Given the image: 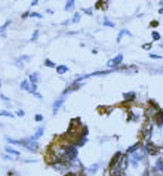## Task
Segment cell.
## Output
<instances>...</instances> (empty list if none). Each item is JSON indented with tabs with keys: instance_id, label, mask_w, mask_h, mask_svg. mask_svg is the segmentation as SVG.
Returning a JSON list of instances; mask_svg holds the SVG:
<instances>
[{
	"instance_id": "obj_1",
	"label": "cell",
	"mask_w": 163,
	"mask_h": 176,
	"mask_svg": "<svg viewBox=\"0 0 163 176\" xmlns=\"http://www.w3.org/2000/svg\"><path fill=\"white\" fill-rule=\"evenodd\" d=\"M153 130H154V123L151 120H147L144 124H142V127H141V133H140V138H141V142H147L151 139V136H153Z\"/></svg>"
},
{
	"instance_id": "obj_2",
	"label": "cell",
	"mask_w": 163,
	"mask_h": 176,
	"mask_svg": "<svg viewBox=\"0 0 163 176\" xmlns=\"http://www.w3.org/2000/svg\"><path fill=\"white\" fill-rule=\"evenodd\" d=\"M19 145L27 148V151H30V153H39L40 149V145L37 141H33L31 138H25V139H21L19 141Z\"/></svg>"
},
{
	"instance_id": "obj_3",
	"label": "cell",
	"mask_w": 163,
	"mask_h": 176,
	"mask_svg": "<svg viewBox=\"0 0 163 176\" xmlns=\"http://www.w3.org/2000/svg\"><path fill=\"white\" fill-rule=\"evenodd\" d=\"M142 116H145V111L142 110V108H131L129 111H128V121H135V123H138L140 121V118L142 117Z\"/></svg>"
},
{
	"instance_id": "obj_4",
	"label": "cell",
	"mask_w": 163,
	"mask_h": 176,
	"mask_svg": "<svg viewBox=\"0 0 163 176\" xmlns=\"http://www.w3.org/2000/svg\"><path fill=\"white\" fill-rule=\"evenodd\" d=\"M144 147H145V149H147V154H148V155L156 157V155H160V153H162V147L156 145V144L151 142V141H147V142L144 144Z\"/></svg>"
},
{
	"instance_id": "obj_5",
	"label": "cell",
	"mask_w": 163,
	"mask_h": 176,
	"mask_svg": "<svg viewBox=\"0 0 163 176\" xmlns=\"http://www.w3.org/2000/svg\"><path fill=\"white\" fill-rule=\"evenodd\" d=\"M122 62H123V55L119 53L116 58H113V59H110V61L107 62V67H108V68H113V70H117V68L122 65Z\"/></svg>"
},
{
	"instance_id": "obj_6",
	"label": "cell",
	"mask_w": 163,
	"mask_h": 176,
	"mask_svg": "<svg viewBox=\"0 0 163 176\" xmlns=\"http://www.w3.org/2000/svg\"><path fill=\"white\" fill-rule=\"evenodd\" d=\"M136 101V93L135 92H123V105H128V104H132Z\"/></svg>"
},
{
	"instance_id": "obj_7",
	"label": "cell",
	"mask_w": 163,
	"mask_h": 176,
	"mask_svg": "<svg viewBox=\"0 0 163 176\" xmlns=\"http://www.w3.org/2000/svg\"><path fill=\"white\" fill-rule=\"evenodd\" d=\"M82 86H83V83H80V81H73L68 87H65V90L62 92V96H65V95H68V93H71L74 90H79Z\"/></svg>"
},
{
	"instance_id": "obj_8",
	"label": "cell",
	"mask_w": 163,
	"mask_h": 176,
	"mask_svg": "<svg viewBox=\"0 0 163 176\" xmlns=\"http://www.w3.org/2000/svg\"><path fill=\"white\" fill-rule=\"evenodd\" d=\"M122 157H123V153H122V151H117V153L111 157V160H110V163H108V167L119 166V164H120V160H122Z\"/></svg>"
},
{
	"instance_id": "obj_9",
	"label": "cell",
	"mask_w": 163,
	"mask_h": 176,
	"mask_svg": "<svg viewBox=\"0 0 163 176\" xmlns=\"http://www.w3.org/2000/svg\"><path fill=\"white\" fill-rule=\"evenodd\" d=\"M108 176H124V170L120 166H114V167H108L107 169Z\"/></svg>"
},
{
	"instance_id": "obj_10",
	"label": "cell",
	"mask_w": 163,
	"mask_h": 176,
	"mask_svg": "<svg viewBox=\"0 0 163 176\" xmlns=\"http://www.w3.org/2000/svg\"><path fill=\"white\" fill-rule=\"evenodd\" d=\"M129 163H131V155H128L126 153H124L123 157H122V160H120V164H119V166H120L124 172H126V169L129 167Z\"/></svg>"
},
{
	"instance_id": "obj_11",
	"label": "cell",
	"mask_w": 163,
	"mask_h": 176,
	"mask_svg": "<svg viewBox=\"0 0 163 176\" xmlns=\"http://www.w3.org/2000/svg\"><path fill=\"white\" fill-rule=\"evenodd\" d=\"M151 121L157 126V127H163V110H160V111L157 112L156 117H154Z\"/></svg>"
},
{
	"instance_id": "obj_12",
	"label": "cell",
	"mask_w": 163,
	"mask_h": 176,
	"mask_svg": "<svg viewBox=\"0 0 163 176\" xmlns=\"http://www.w3.org/2000/svg\"><path fill=\"white\" fill-rule=\"evenodd\" d=\"M108 5H110V0H98V2L95 3V9L107 10L108 9Z\"/></svg>"
},
{
	"instance_id": "obj_13",
	"label": "cell",
	"mask_w": 163,
	"mask_h": 176,
	"mask_svg": "<svg viewBox=\"0 0 163 176\" xmlns=\"http://www.w3.org/2000/svg\"><path fill=\"white\" fill-rule=\"evenodd\" d=\"M64 104V96H61L59 99H56L55 102H54V107H52V112H54V116H56V112H58V110L61 108V105Z\"/></svg>"
},
{
	"instance_id": "obj_14",
	"label": "cell",
	"mask_w": 163,
	"mask_h": 176,
	"mask_svg": "<svg viewBox=\"0 0 163 176\" xmlns=\"http://www.w3.org/2000/svg\"><path fill=\"white\" fill-rule=\"evenodd\" d=\"M86 142H87V136H80V135H79V136L76 138V141H74L73 145L77 147V148H80V147H83Z\"/></svg>"
},
{
	"instance_id": "obj_15",
	"label": "cell",
	"mask_w": 163,
	"mask_h": 176,
	"mask_svg": "<svg viewBox=\"0 0 163 176\" xmlns=\"http://www.w3.org/2000/svg\"><path fill=\"white\" fill-rule=\"evenodd\" d=\"M160 175L163 173V155H160L157 160H156V163H154V166H153Z\"/></svg>"
},
{
	"instance_id": "obj_16",
	"label": "cell",
	"mask_w": 163,
	"mask_h": 176,
	"mask_svg": "<svg viewBox=\"0 0 163 176\" xmlns=\"http://www.w3.org/2000/svg\"><path fill=\"white\" fill-rule=\"evenodd\" d=\"M99 167H101V164H99V163H95V164H92V166H89L87 169H85V172L87 175H95L99 170Z\"/></svg>"
},
{
	"instance_id": "obj_17",
	"label": "cell",
	"mask_w": 163,
	"mask_h": 176,
	"mask_svg": "<svg viewBox=\"0 0 163 176\" xmlns=\"http://www.w3.org/2000/svg\"><path fill=\"white\" fill-rule=\"evenodd\" d=\"M43 133H45V127H43V126H40V127L36 130V133L31 136V139H33V141H37V139H40V138L43 136Z\"/></svg>"
},
{
	"instance_id": "obj_18",
	"label": "cell",
	"mask_w": 163,
	"mask_h": 176,
	"mask_svg": "<svg viewBox=\"0 0 163 176\" xmlns=\"http://www.w3.org/2000/svg\"><path fill=\"white\" fill-rule=\"evenodd\" d=\"M28 80H30L31 84H37V83L40 81V74L39 73H31L30 77H28Z\"/></svg>"
},
{
	"instance_id": "obj_19",
	"label": "cell",
	"mask_w": 163,
	"mask_h": 176,
	"mask_svg": "<svg viewBox=\"0 0 163 176\" xmlns=\"http://www.w3.org/2000/svg\"><path fill=\"white\" fill-rule=\"evenodd\" d=\"M141 145H142V142H141V141H140V142H136V144H133V145H131V147L128 148V151H126V154H128V155H132V154H133L135 151H136L138 148H140Z\"/></svg>"
},
{
	"instance_id": "obj_20",
	"label": "cell",
	"mask_w": 163,
	"mask_h": 176,
	"mask_svg": "<svg viewBox=\"0 0 163 176\" xmlns=\"http://www.w3.org/2000/svg\"><path fill=\"white\" fill-rule=\"evenodd\" d=\"M21 89L31 93V83H30V80H22L21 81Z\"/></svg>"
},
{
	"instance_id": "obj_21",
	"label": "cell",
	"mask_w": 163,
	"mask_h": 176,
	"mask_svg": "<svg viewBox=\"0 0 163 176\" xmlns=\"http://www.w3.org/2000/svg\"><path fill=\"white\" fill-rule=\"evenodd\" d=\"M98 111L101 112L102 116H108L110 112L113 111V107H98Z\"/></svg>"
},
{
	"instance_id": "obj_22",
	"label": "cell",
	"mask_w": 163,
	"mask_h": 176,
	"mask_svg": "<svg viewBox=\"0 0 163 176\" xmlns=\"http://www.w3.org/2000/svg\"><path fill=\"white\" fill-rule=\"evenodd\" d=\"M5 149H6V153H8V154H10V155H15V157H19V155H21L19 151H17L15 148H12V147H9V145H8Z\"/></svg>"
},
{
	"instance_id": "obj_23",
	"label": "cell",
	"mask_w": 163,
	"mask_h": 176,
	"mask_svg": "<svg viewBox=\"0 0 163 176\" xmlns=\"http://www.w3.org/2000/svg\"><path fill=\"white\" fill-rule=\"evenodd\" d=\"M123 36H129V37H132V34H131L128 30H122V31L119 33V36H117V39H116V42H117V43H120V42H122V37H123Z\"/></svg>"
},
{
	"instance_id": "obj_24",
	"label": "cell",
	"mask_w": 163,
	"mask_h": 176,
	"mask_svg": "<svg viewBox=\"0 0 163 176\" xmlns=\"http://www.w3.org/2000/svg\"><path fill=\"white\" fill-rule=\"evenodd\" d=\"M68 71H70V68L67 65H56V73L58 74H65Z\"/></svg>"
},
{
	"instance_id": "obj_25",
	"label": "cell",
	"mask_w": 163,
	"mask_h": 176,
	"mask_svg": "<svg viewBox=\"0 0 163 176\" xmlns=\"http://www.w3.org/2000/svg\"><path fill=\"white\" fill-rule=\"evenodd\" d=\"M113 70H104V71H95V73H92V74H87L89 77H92V75H107V74H110Z\"/></svg>"
},
{
	"instance_id": "obj_26",
	"label": "cell",
	"mask_w": 163,
	"mask_h": 176,
	"mask_svg": "<svg viewBox=\"0 0 163 176\" xmlns=\"http://www.w3.org/2000/svg\"><path fill=\"white\" fill-rule=\"evenodd\" d=\"M74 3H76V0H68L65 3V10H73L74 9Z\"/></svg>"
},
{
	"instance_id": "obj_27",
	"label": "cell",
	"mask_w": 163,
	"mask_h": 176,
	"mask_svg": "<svg viewBox=\"0 0 163 176\" xmlns=\"http://www.w3.org/2000/svg\"><path fill=\"white\" fill-rule=\"evenodd\" d=\"M0 116H3V117H15L10 111H6V110H0Z\"/></svg>"
},
{
	"instance_id": "obj_28",
	"label": "cell",
	"mask_w": 163,
	"mask_h": 176,
	"mask_svg": "<svg viewBox=\"0 0 163 176\" xmlns=\"http://www.w3.org/2000/svg\"><path fill=\"white\" fill-rule=\"evenodd\" d=\"M80 18H82V15L79 14V12H76V14L73 15V19H71V22H74V24H77V22L80 21Z\"/></svg>"
},
{
	"instance_id": "obj_29",
	"label": "cell",
	"mask_w": 163,
	"mask_h": 176,
	"mask_svg": "<svg viewBox=\"0 0 163 176\" xmlns=\"http://www.w3.org/2000/svg\"><path fill=\"white\" fill-rule=\"evenodd\" d=\"M45 67H51V68H56V65L54 64V62L51 59H45Z\"/></svg>"
},
{
	"instance_id": "obj_30",
	"label": "cell",
	"mask_w": 163,
	"mask_h": 176,
	"mask_svg": "<svg viewBox=\"0 0 163 176\" xmlns=\"http://www.w3.org/2000/svg\"><path fill=\"white\" fill-rule=\"evenodd\" d=\"M102 24H104V25H107V27H111V28H113V27H114V22H111V21H110L108 18H104V21H102Z\"/></svg>"
},
{
	"instance_id": "obj_31",
	"label": "cell",
	"mask_w": 163,
	"mask_h": 176,
	"mask_svg": "<svg viewBox=\"0 0 163 176\" xmlns=\"http://www.w3.org/2000/svg\"><path fill=\"white\" fill-rule=\"evenodd\" d=\"M30 59H31V58H30L28 55H24V56H21V58H19L18 61H19V62H28Z\"/></svg>"
},
{
	"instance_id": "obj_32",
	"label": "cell",
	"mask_w": 163,
	"mask_h": 176,
	"mask_svg": "<svg viewBox=\"0 0 163 176\" xmlns=\"http://www.w3.org/2000/svg\"><path fill=\"white\" fill-rule=\"evenodd\" d=\"M9 24H10V21H6V22H5V24L2 25V27H0V33H2V34H3V33H5V30H6V27H8V25H9Z\"/></svg>"
},
{
	"instance_id": "obj_33",
	"label": "cell",
	"mask_w": 163,
	"mask_h": 176,
	"mask_svg": "<svg viewBox=\"0 0 163 176\" xmlns=\"http://www.w3.org/2000/svg\"><path fill=\"white\" fill-rule=\"evenodd\" d=\"M151 37H153V40H160V34L157 31H153L151 33Z\"/></svg>"
},
{
	"instance_id": "obj_34",
	"label": "cell",
	"mask_w": 163,
	"mask_h": 176,
	"mask_svg": "<svg viewBox=\"0 0 163 176\" xmlns=\"http://www.w3.org/2000/svg\"><path fill=\"white\" fill-rule=\"evenodd\" d=\"M30 16H31V18H43V15H42V14H37V12H31Z\"/></svg>"
},
{
	"instance_id": "obj_35",
	"label": "cell",
	"mask_w": 163,
	"mask_h": 176,
	"mask_svg": "<svg viewBox=\"0 0 163 176\" xmlns=\"http://www.w3.org/2000/svg\"><path fill=\"white\" fill-rule=\"evenodd\" d=\"M151 46H153L151 43H144L141 47H142V49H145V50H150V49H151Z\"/></svg>"
},
{
	"instance_id": "obj_36",
	"label": "cell",
	"mask_w": 163,
	"mask_h": 176,
	"mask_svg": "<svg viewBox=\"0 0 163 176\" xmlns=\"http://www.w3.org/2000/svg\"><path fill=\"white\" fill-rule=\"evenodd\" d=\"M37 37H39V31H37V30H36V31L33 33V36H31V42H34V40H37Z\"/></svg>"
},
{
	"instance_id": "obj_37",
	"label": "cell",
	"mask_w": 163,
	"mask_h": 176,
	"mask_svg": "<svg viewBox=\"0 0 163 176\" xmlns=\"http://www.w3.org/2000/svg\"><path fill=\"white\" fill-rule=\"evenodd\" d=\"M34 120H36V121H42V120H43V116H42V114H36V116H34Z\"/></svg>"
},
{
	"instance_id": "obj_38",
	"label": "cell",
	"mask_w": 163,
	"mask_h": 176,
	"mask_svg": "<svg viewBox=\"0 0 163 176\" xmlns=\"http://www.w3.org/2000/svg\"><path fill=\"white\" fill-rule=\"evenodd\" d=\"M77 175H79V173H76V172H71V170H68V172H67V173H65L64 176H77Z\"/></svg>"
},
{
	"instance_id": "obj_39",
	"label": "cell",
	"mask_w": 163,
	"mask_h": 176,
	"mask_svg": "<svg viewBox=\"0 0 163 176\" xmlns=\"http://www.w3.org/2000/svg\"><path fill=\"white\" fill-rule=\"evenodd\" d=\"M150 58H151V59H160V58H163V56H160V55H154V53H150Z\"/></svg>"
},
{
	"instance_id": "obj_40",
	"label": "cell",
	"mask_w": 163,
	"mask_h": 176,
	"mask_svg": "<svg viewBox=\"0 0 163 176\" xmlns=\"http://www.w3.org/2000/svg\"><path fill=\"white\" fill-rule=\"evenodd\" d=\"M83 12H85L86 15H92V9H87V8H85V9H83Z\"/></svg>"
},
{
	"instance_id": "obj_41",
	"label": "cell",
	"mask_w": 163,
	"mask_h": 176,
	"mask_svg": "<svg viewBox=\"0 0 163 176\" xmlns=\"http://www.w3.org/2000/svg\"><path fill=\"white\" fill-rule=\"evenodd\" d=\"M0 99H3V101H6V102L9 104V98H8V96H5L3 93H0Z\"/></svg>"
},
{
	"instance_id": "obj_42",
	"label": "cell",
	"mask_w": 163,
	"mask_h": 176,
	"mask_svg": "<svg viewBox=\"0 0 163 176\" xmlns=\"http://www.w3.org/2000/svg\"><path fill=\"white\" fill-rule=\"evenodd\" d=\"M157 25H159V21H153V22H150V27H157Z\"/></svg>"
},
{
	"instance_id": "obj_43",
	"label": "cell",
	"mask_w": 163,
	"mask_h": 176,
	"mask_svg": "<svg viewBox=\"0 0 163 176\" xmlns=\"http://www.w3.org/2000/svg\"><path fill=\"white\" fill-rule=\"evenodd\" d=\"M17 116H18V117H24V111H22V110H18V111H17Z\"/></svg>"
},
{
	"instance_id": "obj_44",
	"label": "cell",
	"mask_w": 163,
	"mask_h": 176,
	"mask_svg": "<svg viewBox=\"0 0 163 176\" xmlns=\"http://www.w3.org/2000/svg\"><path fill=\"white\" fill-rule=\"evenodd\" d=\"M27 16H30V12H25V14H22V18H24V19H25Z\"/></svg>"
},
{
	"instance_id": "obj_45",
	"label": "cell",
	"mask_w": 163,
	"mask_h": 176,
	"mask_svg": "<svg viewBox=\"0 0 163 176\" xmlns=\"http://www.w3.org/2000/svg\"><path fill=\"white\" fill-rule=\"evenodd\" d=\"M37 3H39V0H33V2H31V6H36Z\"/></svg>"
},
{
	"instance_id": "obj_46",
	"label": "cell",
	"mask_w": 163,
	"mask_h": 176,
	"mask_svg": "<svg viewBox=\"0 0 163 176\" xmlns=\"http://www.w3.org/2000/svg\"><path fill=\"white\" fill-rule=\"evenodd\" d=\"M33 95H34V96H37V98H39V99L42 98V95H40V93H37V92H36V93H33Z\"/></svg>"
},
{
	"instance_id": "obj_47",
	"label": "cell",
	"mask_w": 163,
	"mask_h": 176,
	"mask_svg": "<svg viewBox=\"0 0 163 176\" xmlns=\"http://www.w3.org/2000/svg\"><path fill=\"white\" fill-rule=\"evenodd\" d=\"M8 176H15V172H8Z\"/></svg>"
},
{
	"instance_id": "obj_48",
	"label": "cell",
	"mask_w": 163,
	"mask_h": 176,
	"mask_svg": "<svg viewBox=\"0 0 163 176\" xmlns=\"http://www.w3.org/2000/svg\"><path fill=\"white\" fill-rule=\"evenodd\" d=\"M159 14H160V15H163V8H162V9H159Z\"/></svg>"
},
{
	"instance_id": "obj_49",
	"label": "cell",
	"mask_w": 163,
	"mask_h": 176,
	"mask_svg": "<svg viewBox=\"0 0 163 176\" xmlns=\"http://www.w3.org/2000/svg\"><path fill=\"white\" fill-rule=\"evenodd\" d=\"M160 6L163 8V0H160Z\"/></svg>"
},
{
	"instance_id": "obj_50",
	"label": "cell",
	"mask_w": 163,
	"mask_h": 176,
	"mask_svg": "<svg viewBox=\"0 0 163 176\" xmlns=\"http://www.w3.org/2000/svg\"><path fill=\"white\" fill-rule=\"evenodd\" d=\"M162 153H163V147H162Z\"/></svg>"
},
{
	"instance_id": "obj_51",
	"label": "cell",
	"mask_w": 163,
	"mask_h": 176,
	"mask_svg": "<svg viewBox=\"0 0 163 176\" xmlns=\"http://www.w3.org/2000/svg\"><path fill=\"white\" fill-rule=\"evenodd\" d=\"M0 86H2V81H0Z\"/></svg>"
}]
</instances>
